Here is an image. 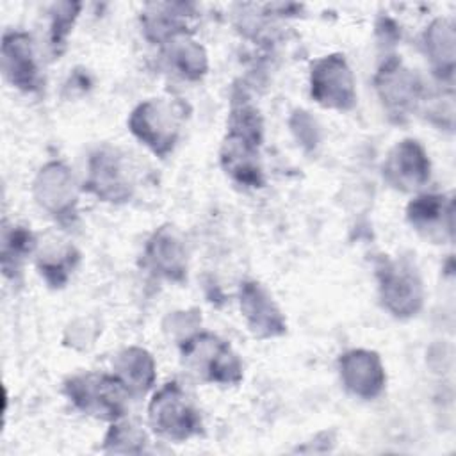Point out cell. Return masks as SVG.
Wrapping results in <instances>:
<instances>
[{"label": "cell", "mask_w": 456, "mask_h": 456, "mask_svg": "<svg viewBox=\"0 0 456 456\" xmlns=\"http://www.w3.org/2000/svg\"><path fill=\"white\" fill-rule=\"evenodd\" d=\"M183 119V107L166 98H150L139 103L128 119L130 132L155 155L166 157L173 151Z\"/></svg>", "instance_id": "obj_1"}, {"label": "cell", "mask_w": 456, "mask_h": 456, "mask_svg": "<svg viewBox=\"0 0 456 456\" xmlns=\"http://www.w3.org/2000/svg\"><path fill=\"white\" fill-rule=\"evenodd\" d=\"M64 392L78 410L107 420H116L125 415L126 399L130 395L118 376L96 372L69 378L64 385Z\"/></svg>", "instance_id": "obj_2"}, {"label": "cell", "mask_w": 456, "mask_h": 456, "mask_svg": "<svg viewBox=\"0 0 456 456\" xmlns=\"http://www.w3.org/2000/svg\"><path fill=\"white\" fill-rule=\"evenodd\" d=\"M148 419L155 433L173 442H183L201 429L198 410L176 381L159 388L148 406Z\"/></svg>", "instance_id": "obj_3"}, {"label": "cell", "mask_w": 456, "mask_h": 456, "mask_svg": "<svg viewBox=\"0 0 456 456\" xmlns=\"http://www.w3.org/2000/svg\"><path fill=\"white\" fill-rule=\"evenodd\" d=\"M185 363L205 381L235 385L242 379V365L232 347L212 333H198L182 346Z\"/></svg>", "instance_id": "obj_4"}, {"label": "cell", "mask_w": 456, "mask_h": 456, "mask_svg": "<svg viewBox=\"0 0 456 456\" xmlns=\"http://www.w3.org/2000/svg\"><path fill=\"white\" fill-rule=\"evenodd\" d=\"M379 296L383 306L395 317L417 315L422 306L424 289L417 269L404 260H387L378 267Z\"/></svg>", "instance_id": "obj_5"}, {"label": "cell", "mask_w": 456, "mask_h": 456, "mask_svg": "<svg viewBox=\"0 0 456 456\" xmlns=\"http://www.w3.org/2000/svg\"><path fill=\"white\" fill-rule=\"evenodd\" d=\"M312 98L335 110H349L356 103L354 75L344 55L331 53L317 59L310 69Z\"/></svg>", "instance_id": "obj_6"}, {"label": "cell", "mask_w": 456, "mask_h": 456, "mask_svg": "<svg viewBox=\"0 0 456 456\" xmlns=\"http://www.w3.org/2000/svg\"><path fill=\"white\" fill-rule=\"evenodd\" d=\"M86 187L102 201H126L132 196L134 185L123 155L112 148L96 150L89 160Z\"/></svg>", "instance_id": "obj_7"}, {"label": "cell", "mask_w": 456, "mask_h": 456, "mask_svg": "<svg viewBox=\"0 0 456 456\" xmlns=\"http://www.w3.org/2000/svg\"><path fill=\"white\" fill-rule=\"evenodd\" d=\"M431 164L426 150L415 139L397 142L385 159L383 178L399 191H417L428 183Z\"/></svg>", "instance_id": "obj_8"}, {"label": "cell", "mask_w": 456, "mask_h": 456, "mask_svg": "<svg viewBox=\"0 0 456 456\" xmlns=\"http://www.w3.org/2000/svg\"><path fill=\"white\" fill-rule=\"evenodd\" d=\"M340 379L356 397L374 399L385 388V369L379 356L367 349H351L338 358Z\"/></svg>", "instance_id": "obj_9"}, {"label": "cell", "mask_w": 456, "mask_h": 456, "mask_svg": "<svg viewBox=\"0 0 456 456\" xmlns=\"http://www.w3.org/2000/svg\"><path fill=\"white\" fill-rule=\"evenodd\" d=\"M376 89L387 110L395 116H406L419 100L420 82L411 69L404 68L397 57H392L379 68Z\"/></svg>", "instance_id": "obj_10"}, {"label": "cell", "mask_w": 456, "mask_h": 456, "mask_svg": "<svg viewBox=\"0 0 456 456\" xmlns=\"http://www.w3.org/2000/svg\"><path fill=\"white\" fill-rule=\"evenodd\" d=\"M2 69L7 80L21 91H36L39 87V69L32 39L27 32L11 30L4 34Z\"/></svg>", "instance_id": "obj_11"}, {"label": "cell", "mask_w": 456, "mask_h": 456, "mask_svg": "<svg viewBox=\"0 0 456 456\" xmlns=\"http://www.w3.org/2000/svg\"><path fill=\"white\" fill-rule=\"evenodd\" d=\"M239 301H240L242 315L249 330L256 337L269 338V337H278L285 333L287 330L285 319L278 310V306L274 305L269 292L260 283L256 281L240 283Z\"/></svg>", "instance_id": "obj_12"}, {"label": "cell", "mask_w": 456, "mask_h": 456, "mask_svg": "<svg viewBox=\"0 0 456 456\" xmlns=\"http://www.w3.org/2000/svg\"><path fill=\"white\" fill-rule=\"evenodd\" d=\"M36 191L39 205L61 221L75 214L77 196L73 191V178L64 164L52 162L45 166L36 180Z\"/></svg>", "instance_id": "obj_13"}, {"label": "cell", "mask_w": 456, "mask_h": 456, "mask_svg": "<svg viewBox=\"0 0 456 456\" xmlns=\"http://www.w3.org/2000/svg\"><path fill=\"white\" fill-rule=\"evenodd\" d=\"M260 141L228 130L221 148V162L224 171L239 183L260 187L262 167L258 164Z\"/></svg>", "instance_id": "obj_14"}, {"label": "cell", "mask_w": 456, "mask_h": 456, "mask_svg": "<svg viewBox=\"0 0 456 456\" xmlns=\"http://www.w3.org/2000/svg\"><path fill=\"white\" fill-rule=\"evenodd\" d=\"M410 224L428 239H442V230L452 232V200L445 194H420L406 210Z\"/></svg>", "instance_id": "obj_15"}, {"label": "cell", "mask_w": 456, "mask_h": 456, "mask_svg": "<svg viewBox=\"0 0 456 456\" xmlns=\"http://www.w3.org/2000/svg\"><path fill=\"white\" fill-rule=\"evenodd\" d=\"M189 16V5L185 4H150L142 14L146 37L164 45L176 36L187 34Z\"/></svg>", "instance_id": "obj_16"}, {"label": "cell", "mask_w": 456, "mask_h": 456, "mask_svg": "<svg viewBox=\"0 0 456 456\" xmlns=\"http://www.w3.org/2000/svg\"><path fill=\"white\" fill-rule=\"evenodd\" d=\"M426 55L440 78H452L454 71V27L447 18L435 20L424 30Z\"/></svg>", "instance_id": "obj_17"}, {"label": "cell", "mask_w": 456, "mask_h": 456, "mask_svg": "<svg viewBox=\"0 0 456 456\" xmlns=\"http://www.w3.org/2000/svg\"><path fill=\"white\" fill-rule=\"evenodd\" d=\"M118 379L130 394H144L155 379V363L150 353L141 347L125 349L118 360Z\"/></svg>", "instance_id": "obj_18"}, {"label": "cell", "mask_w": 456, "mask_h": 456, "mask_svg": "<svg viewBox=\"0 0 456 456\" xmlns=\"http://www.w3.org/2000/svg\"><path fill=\"white\" fill-rule=\"evenodd\" d=\"M148 260L151 267L166 278H180L185 271V256L180 242L167 232L159 230L148 244Z\"/></svg>", "instance_id": "obj_19"}, {"label": "cell", "mask_w": 456, "mask_h": 456, "mask_svg": "<svg viewBox=\"0 0 456 456\" xmlns=\"http://www.w3.org/2000/svg\"><path fill=\"white\" fill-rule=\"evenodd\" d=\"M167 46L169 62L176 71L185 78H201L207 69V55L203 48L187 37V34L176 36L171 41L164 43Z\"/></svg>", "instance_id": "obj_20"}, {"label": "cell", "mask_w": 456, "mask_h": 456, "mask_svg": "<svg viewBox=\"0 0 456 456\" xmlns=\"http://www.w3.org/2000/svg\"><path fill=\"white\" fill-rule=\"evenodd\" d=\"M36 248V239L30 230L23 226H12V230L4 232L2 242V267H7L12 260V267H18V260L25 258Z\"/></svg>", "instance_id": "obj_21"}, {"label": "cell", "mask_w": 456, "mask_h": 456, "mask_svg": "<svg viewBox=\"0 0 456 456\" xmlns=\"http://www.w3.org/2000/svg\"><path fill=\"white\" fill-rule=\"evenodd\" d=\"M80 4H55L52 11V25H50V45L55 53L61 52V48L66 45L68 34L78 16Z\"/></svg>", "instance_id": "obj_22"}, {"label": "cell", "mask_w": 456, "mask_h": 456, "mask_svg": "<svg viewBox=\"0 0 456 456\" xmlns=\"http://www.w3.org/2000/svg\"><path fill=\"white\" fill-rule=\"evenodd\" d=\"M78 258L77 251L68 246L62 253L57 255V260L52 258V255H45V260H41L39 269L41 274H45L46 281L52 283L53 287H62L69 276V271L75 265V260Z\"/></svg>", "instance_id": "obj_23"}]
</instances>
